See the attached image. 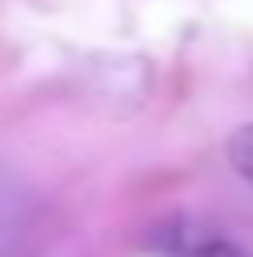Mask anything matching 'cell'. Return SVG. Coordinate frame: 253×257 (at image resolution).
I'll list each match as a JSON object with an SVG mask.
<instances>
[{
  "instance_id": "obj_2",
  "label": "cell",
  "mask_w": 253,
  "mask_h": 257,
  "mask_svg": "<svg viewBox=\"0 0 253 257\" xmlns=\"http://www.w3.org/2000/svg\"><path fill=\"white\" fill-rule=\"evenodd\" d=\"M228 160H232V169H236V173L253 186V122H245V126L232 131V139H228Z\"/></svg>"
},
{
  "instance_id": "obj_1",
  "label": "cell",
  "mask_w": 253,
  "mask_h": 257,
  "mask_svg": "<svg viewBox=\"0 0 253 257\" xmlns=\"http://www.w3.org/2000/svg\"><path fill=\"white\" fill-rule=\"evenodd\" d=\"M161 249L169 257H236L232 244H224L219 236H207V232H198V228H186V223H177V228L165 232Z\"/></svg>"
}]
</instances>
